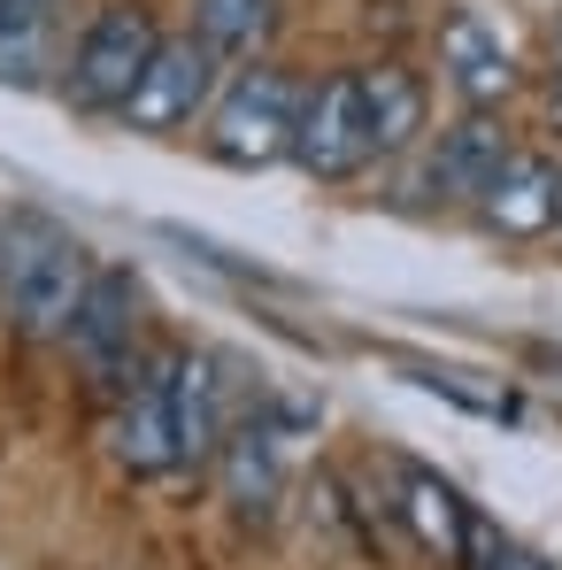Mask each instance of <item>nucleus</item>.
Returning a JSON list of instances; mask_svg holds the SVG:
<instances>
[{
    "mask_svg": "<svg viewBox=\"0 0 562 570\" xmlns=\"http://www.w3.org/2000/svg\"><path fill=\"white\" fill-rule=\"evenodd\" d=\"M293 163L316 186H355L371 170V124H363V70H332L324 86L300 100V131H293Z\"/></svg>",
    "mask_w": 562,
    "mask_h": 570,
    "instance_id": "nucleus-7",
    "label": "nucleus"
},
{
    "mask_svg": "<svg viewBox=\"0 0 562 570\" xmlns=\"http://www.w3.org/2000/svg\"><path fill=\"white\" fill-rule=\"evenodd\" d=\"M155 47H162V23H155L147 0H100L78 23L70 55H62V100L86 108V116H124V100L139 94Z\"/></svg>",
    "mask_w": 562,
    "mask_h": 570,
    "instance_id": "nucleus-2",
    "label": "nucleus"
},
{
    "mask_svg": "<svg viewBox=\"0 0 562 570\" xmlns=\"http://www.w3.org/2000/svg\"><path fill=\"white\" fill-rule=\"evenodd\" d=\"M477 216L501 232V239H548L562 224V170L548 155H509V170L477 193Z\"/></svg>",
    "mask_w": 562,
    "mask_h": 570,
    "instance_id": "nucleus-11",
    "label": "nucleus"
},
{
    "mask_svg": "<svg viewBox=\"0 0 562 570\" xmlns=\"http://www.w3.org/2000/svg\"><path fill=\"white\" fill-rule=\"evenodd\" d=\"M93 247L47 216V208H8L0 216V308L23 340H62L86 285H93Z\"/></svg>",
    "mask_w": 562,
    "mask_h": 570,
    "instance_id": "nucleus-1",
    "label": "nucleus"
},
{
    "mask_svg": "<svg viewBox=\"0 0 562 570\" xmlns=\"http://www.w3.org/2000/svg\"><path fill=\"white\" fill-rule=\"evenodd\" d=\"M47 70H62L55 62V16L47 23H8L0 31V86H39Z\"/></svg>",
    "mask_w": 562,
    "mask_h": 570,
    "instance_id": "nucleus-16",
    "label": "nucleus"
},
{
    "mask_svg": "<svg viewBox=\"0 0 562 570\" xmlns=\"http://www.w3.org/2000/svg\"><path fill=\"white\" fill-rule=\"evenodd\" d=\"M432 39H440V70H447V86H455L463 108H501V100L524 86V70H516L509 39H501L477 8H447Z\"/></svg>",
    "mask_w": 562,
    "mask_h": 570,
    "instance_id": "nucleus-9",
    "label": "nucleus"
},
{
    "mask_svg": "<svg viewBox=\"0 0 562 570\" xmlns=\"http://www.w3.org/2000/svg\"><path fill=\"white\" fill-rule=\"evenodd\" d=\"M363 124H371V155L401 163L424 147L432 131V94L408 62H363Z\"/></svg>",
    "mask_w": 562,
    "mask_h": 570,
    "instance_id": "nucleus-12",
    "label": "nucleus"
},
{
    "mask_svg": "<svg viewBox=\"0 0 562 570\" xmlns=\"http://www.w3.org/2000/svg\"><path fill=\"white\" fill-rule=\"evenodd\" d=\"M555 78H562V23H555Z\"/></svg>",
    "mask_w": 562,
    "mask_h": 570,
    "instance_id": "nucleus-19",
    "label": "nucleus"
},
{
    "mask_svg": "<svg viewBox=\"0 0 562 570\" xmlns=\"http://www.w3.org/2000/svg\"><path fill=\"white\" fill-rule=\"evenodd\" d=\"M55 16V0H0V31L8 23H47Z\"/></svg>",
    "mask_w": 562,
    "mask_h": 570,
    "instance_id": "nucleus-18",
    "label": "nucleus"
},
{
    "mask_svg": "<svg viewBox=\"0 0 562 570\" xmlns=\"http://www.w3.org/2000/svg\"><path fill=\"white\" fill-rule=\"evenodd\" d=\"M401 379L440 393V401H455V409H470V416H516V393H509V385H501V393H477L470 371H447V363H401Z\"/></svg>",
    "mask_w": 562,
    "mask_h": 570,
    "instance_id": "nucleus-17",
    "label": "nucleus"
},
{
    "mask_svg": "<svg viewBox=\"0 0 562 570\" xmlns=\"http://www.w3.org/2000/svg\"><path fill=\"white\" fill-rule=\"evenodd\" d=\"M285 23V0H193V39L231 70V62H263Z\"/></svg>",
    "mask_w": 562,
    "mask_h": 570,
    "instance_id": "nucleus-15",
    "label": "nucleus"
},
{
    "mask_svg": "<svg viewBox=\"0 0 562 570\" xmlns=\"http://www.w3.org/2000/svg\"><path fill=\"white\" fill-rule=\"evenodd\" d=\"M216 478H224V501L239 509V517H270L285 493V440L270 416H239L231 432H224V448H216Z\"/></svg>",
    "mask_w": 562,
    "mask_h": 570,
    "instance_id": "nucleus-13",
    "label": "nucleus"
},
{
    "mask_svg": "<svg viewBox=\"0 0 562 570\" xmlns=\"http://www.w3.org/2000/svg\"><path fill=\"white\" fill-rule=\"evenodd\" d=\"M62 347L86 363V379L100 393H116L147 363V293H139V278L116 271V263H100L86 301H78V316H70V332H62Z\"/></svg>",
    "mask_w": 562,
    "mask_h": 570,
    "instance_id": "nucleus-4",
    "label": "nucleus"
},
{
    "mask_svg": "<svg viewBox=\"0 0 562 570\" xmlns=\"http://www.w3.org/2000/svg\"><path fill=\"white\" fill-rule=\"evenodd\" d=\"M224 94V62L193 39V31H162V47H155V62H147V78H139V94L124 100V124L131 131H147V139H178L193 124H208V108Z\"/></svg>",
    "mask_w": 562,
    "mask_h": 570,
    "instance_id": "nucleus-6",
    "label": "nucleus"
},
{
    "mask_svg": "<svg viewBox=\"0 0 562 570\" xmlns=\"http://www.w3.org/2000/svg\"><path fill=\"white\" fill-rule=\"evenodd\" d=\"M108 401V455L131 478L178 471V347H147V363Z\"/></svg>",
    "mask_w": 562,
    "mask_h": 570,
    "instance_id": "nucleus-5",
    "label": "nucleus"
},
{
    "mask_svg": "<svg viewBox=\"0 0 562 570\" xmlns=\"http://www.w3.org/2000/svg\"><path fill=\"white\" fill-rule=\"evenodd\" d=\"M231 432V385L208 347H178V471H208Z\"/></svg>",
    "mask_w": 562,
    "mask_h": 570,
    "instance_id": "nucleus-14",
    "label": "nucleus"
},
{
    "mask_svg": "<svg viewBox=\"0 0 562 570\" xmlns=\"http://www.w3.org/2000/svg\"><path fill=\"white\" fill-rule=\"evenodd\" d=\"M300 100L308 86L278 70V62H255V70H239L216 108H208V155L216 163H231V170H270V163H293V131H300Z\"/></svg>",
    "mask_w": 562,
    "mask_h": 570,
    "instance_id": "nucleus-3",
    "label": "nucleus"
},
{
    "mask_svg": "<svg viewBox=\"0 0 562 570\" xmlns=\"http://www.w3.org/2000/svg\"><path fill=\"white\" fill-rule=\"evenodd\" d=\"M393 517H401V532H408L424 556H440V563H463L470 556V501L440 471L393 463Z\"/></svg>",
    "mask_w": 562,
    "mask_h": 570,
    "instance_id": "nucleus-10",
    "label": "nucleus"
},
{
    "mask_svg": "<svg viewBox=\"0 0 562 570\" xmlns=\"http://www.w3.org/2000/svg\"><path fill=\"white\" fill-rule=\"evenodd\" d=\"M509 155H516L509 124H501L493 108H463V116L432 139V155H424V170H416V193H424V200H477V193L509 170Z\"/></svg>",
    "mask_w": 562,
    "mask_h": 570,
    "instance_id": "nucleus-8",
    "label": "nucleus"
}]
</instances>
